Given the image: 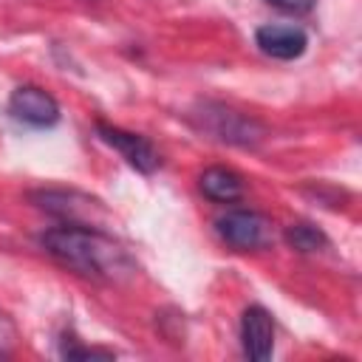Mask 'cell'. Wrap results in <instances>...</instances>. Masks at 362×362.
I'll list each match as a JSON object with an SVG mask.
<instances>
[{"mask_svg": "<svg viewBox=\"0 0 362 362\" xmlns=\"http://www.w3.org/2000/svg\"><path fill=\"white\" fill-rule=\"evenodd\" d=\"M40 246L68 272L93 283H124L136 274L133 257L102 229L59 223L40 235Z\"/></svg>", "mask_w": 362, "mask_h": 362, "instance_id": "6da1fadb", "label": "cell"}, {"mask_svg": "<svg viewBox=\"0 0 362 362\" xmlns=\"http://www.w3.org/2000/svg\"><path fill=\"white\" fill-rule=\"evenodd\" d=\"M192 119L198 122V127L204 133H209L212 139L223 141V144H235V147H257L263 139H266V127L240 113V110H232L221 102H204Z\"/></svg>", "mask_w": 362, "mask_h": 362, "instance_id": "7a4b0ae2", "label": "cell"}, {"mask_svg": "<svg viewBox=\"0 0 362 362\" xmlns=\"http://www.w3.org/2000/svg\"><path fill=\"white\" fill-rule=\"evenodd\" d=\"M215 232L226 246H232L238 252L266 249L274 240L272 221L263 212H255V209H229V212H223L215 221Z\"/></svg>", "mask_w": 362, "mask_h": 362, "instance_id": "3957f363", "label": "cell"}, {"mask_svg": "<svg viewBox=\"0 0 362 362\" xmlns=\"http://www.w3.org/2000/svg\"><path fill=\"white\" fill-rule=\"evenodd\" d=\"M31 201L59 218L62 223H74V226H93V229H102L99 221L105 218V209L99 201L82 195V192H65V189H40V192H31Z\"/></svg>", "mask_w": 362, "mask_h": 362, "instance_id": "277c9868", "label": "cell"}, {"mask_svg": "<svg viewBox=\"0 0 362 362\" xmlns=\"http://www.w3.org/2000/svg\"><path fill=\"white\" fill-rule=\"evenodd\" d=\"M96 136H99L107 147H113V150H116L133 170H139L141 175H150V173H156V170L161 167L158 150L153 147L150 139H144V136H139V133H130V130L116 127V124H107V122H96Z\"/></svg>", "mask_w": 362, "mask_h": 362, "instance_id": "5b68a950", "label": "cell"}, {"mask_svg": "<svg viewBox=\"0 0 362 362\" xmlns=\"http://www.w3.org/2000/svg\"><path fill=\"white\" fill-rule=\"evenodd\" d=\"M8 116L25 127H54L59 122V105L57 99L37 88V85H20L8 96Z\"/></svg>", "mask_w": 362, "mask_h": 362, "instance_id": "8992f818", "label": "cell"}, {"mask_svg": "<svg viewBox=\"0 0 362 362\" xmlns=\"http://www.w3.org/2000/svg\"><path fill=\"white\" fill-rule=\"evenodd\" d=\"M255 42L257 48L272 57V59H297L305 54L308 48V34L300 25H288V23H266L255 31Z\"/></svg>", "mask_w": 362, "mask_h": 362, "instance_id": "52a82bcc", "label": "cell"}, {"mask_svg": "<svg viewBox=\"0 0 362 362\" xmlns=\"http://www.w3.org/2000/svg\"><path fill=\"white\" fill-rule=\"evenodd\" d=\"M240 345L255 362H263L274 351V320L263 305H249L240 317Z\"/></svg>", "mask_w": 362, "mask_h": 362, "instance_id": "ba28073f", "label": "cell"}, {"mask_svg": "<svg viewBox=\"0 0 362 362\" xmlns=\"http://www.w3.org/2000/svg\"><path fill=\"white\" fill-rule=\"evenodd\" d=\"M198 187L215 204H232L243 195V178L229 167H206L198 178Z\"/></svg>", "mask_w": 362, "mask_h": 362, "instance_id": "9c48e42d", "label": "cell"}, {"mask_svg": "<svg viewBox=\"0 0 362 362\" xmlns=\"http://www.w3.org/2000/svg\"><path fill=\"white\" fill-rule=\"evenodd\" d=\"M286 243H288L291 249L308 255V252H320V249H325V246H328V238H325V232L317 229L314 223L300 221V223H291V226L286 229Z\"/></svg>", "mask_w": 362, "mask_h": 362, "instance_id": "30bf717a", "label": "cell"}, {"mask_svg": "<svg viewBox=\"0 0 362 362\" xmlns=\"http://www.w3.org/2000/svg\"><path fill=\"white\" fill-rule=\"evenodd\" d=\"M62 356L65 359H113V351L107 348H88L76 339H62Z\"/></svg>", "mask_w": 362, "mask_h": 362, "instance_id": "8fae6325", "label": "cell"}, {"mask_svg": "<svg viewBox=\"0 0 362 362\" xmlns=\"http://www.w3.org/2000/svg\"><path fill=\"white\" fill-rule=\"evenodd\" d=\"M14 345H17V328H14V322L0 311V356L11 354Z\"/></svg>", "mask_w": 362, "mask_h": 362, "instance_id": "7c38bea8", "label": "cell"}, {"mask_svg": "<svg viewBox=\"0 0 362 362\" xmlns=\"http://www.w3.org/2000/svg\"><path fill=\"white\" fill-rule=\"evenodd\" d=\"M266 3H272L274 8L288 11V14H305V11H311V8H314V3H317V0H266Z\"/></svg>", "mask_w": 362, "mask_h": 362, "instance_id": "4fadbf2b", "label": "cell"}]
</instances>
